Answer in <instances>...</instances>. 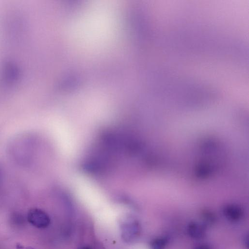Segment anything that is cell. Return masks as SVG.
I'll return each mask as SVG.
<instances>
[{
	"mask_svg": "<svg viewBox=\"0 0 249 249\" xmlns=\"http://www.w3.org/2000/svg\"><path fill=\"white\" fill-rule=\"evenodd\" d=\"M27 220L31 224L40 229L47 227L51 221L48 214L38 208H33L29 210L27 214Z\"/></svg>",
	"mask_w": 249,
	"mask_h": 249,
	"instance_id": "6da1fadb",
	"label": "cell"
},
{
	"mask_svg": "<svg viewBox=\"0 0 249 249\" xmlns=\"http://www.w3.org/2000/svg\"><path fill=\"white\" fill-rule=\"evenodd\" d=\"M122 231L124 240L127 242L131 241L139 233V225L135 220L127 218L123 223Z\"/></svg>",
	"mask_w": 249,
	"mask_h": 249,
	"instance_id": "7a4b0ae2",
	"label": "cell"
},
{
	"mask_svg": "<svg viewBox=\"0 0 249 249\" xmlns=\"http://www.w3.org/2000/svg\"><path fill=\"white\" fill-rule=\"evenodd\" d=\"M223 213L229 220L236 221L242 217L243 211L239 206L236 205L230 204L226 206L224 208Z\"/></svg>",
	"mask_w": 249,
	"mask_h": 249,
	"instance_id": "3957f363",
	"label": "cell"
},
{
	"mask_svg": "<svg viewBox=\"0 0 249 249\" xmlns=\"http://www.w3.org/2000/svg\"><path fill=\"white\" fill-rule=\"evenodd\" d=\"M187 229L189 235L194 239H201L205 235V231L204 228L197 223H190L188 226Z\"/></svg>",
	"mask_w": 249,
	"mask_h": 249,
	"instance_id": "277c9868",
	"label": "cell"
},
{
	"mask_svg": "<svg viewBox=\"0 0 249 249\" xmlns=\"http://www.w3.org/2000/svg\"><path fill=\"white\" fill-rule=\"evenodd\" d=\"M167 244V240L163 238H157L151 243V249H164Z\"/></svg>",
	"mask_w": 249,
	"mask_h": 249,
	"instance_id": "5b68a950",
	"label": "cell"
},
{
	"mask_svg": "<svg viewBox=\"0 0 249 249\" xmlns=\"http://www.w3.org/2000/svg\"><path fill=\"white\" fill-rule=\"evenodd\" d=\"M203 217L207 222L209 223L212 222L214 220L213 215L210 213H204Z\"/></svg>",
	"mask_w": 249,
	"mask_h": 249,
	"instance_id": "8992f818",
	"label": "cell"
},
{
	"mask_svg": "<svg viewBox=\"0 0 249 249\" xmlns=\"http://www.w3.org/2000/svg\"><path fill=\"white\" fill-rule=\"evenodd\" d=\"M16 249H35V248L31 247L24 246L20 244V243H18L16 245Z\"/></svg>",
	"mask_w": 249,
	"mask_h": 249,
	"instance_id": "52a82bcc",
	"label": "cell"
},
{
	"mask_svg": "<svg viewBox=\"0 0 249 249\" xmlns=\"http://www.w3.org/2000/svg\"><path fill=\"white\" fill-rule=\"evenodd\" d=\"M194 249H211V248L207 245H201L196 247Z\"/></svg>",
	"mask_w": 249,
	"mask_h": 249,
	"instance_id": "ba28073f",
	"label": "cell"
},
{
	"mask_svg": "<svg viewBox=\"0 0 249 249\" xmlns=\"http://www.w3.org/2000/svg\"><path fill=\"white\" fill-rule=\"evenodd\" d=\"M80 249H91L88 247H83L81 248Z\"/></svg>",
	"mask_w": 249,
	"mask_h": 249,
	"instance_id": "9c48e42d",
	"label": "cell"
},
{
	"mask_svg": "<svg viewBox=\"0 0 249 249\" xmlns=\"http://www.w3.org/2000/svg\"><path fill=\"white\" fill-rule=\"evenodd\" d=\"M49 24H50V23H49ZM49 29H48V31H49ZM48 32H49V31L48 32L47 36H48V35H49V33H48Z\"/></svg>",
	"mask_w": 249,
	"mask_h": 249,
	"instance_id": "30bf717a",
	"label": "cell"
}]
</instances>
